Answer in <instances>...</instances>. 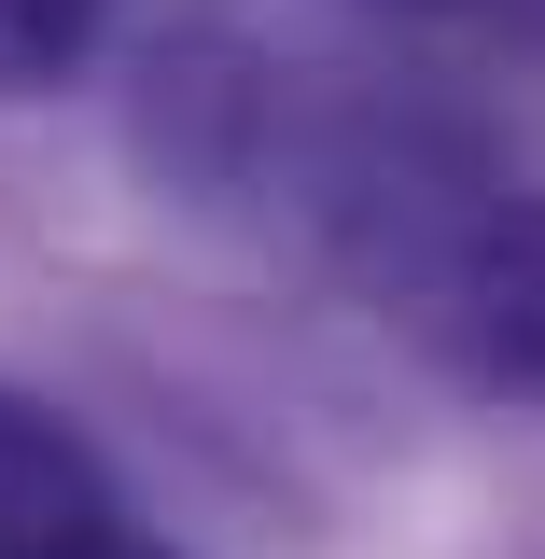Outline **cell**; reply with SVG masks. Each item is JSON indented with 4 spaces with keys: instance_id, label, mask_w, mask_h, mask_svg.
I'll list each match as a JSON object with an SVG mask.
<instances>
[{
    "instance_id": "cell-1",
    "label": "cell",
    "mask_w": 545,
    "mask_h": 559,
    "mask_svg": "<svg viewBox=\"0 0 545 559\" xmlns=\"http://www.w3.org/2000/svg\"><path fill=\"white\" fill-rule=\"evenodd\" d=\"M448 308H462L476 378H503L518 406H545V197H532V210H489L476 238H462Z\"/></svg>"
},
{
    "instance_id": "cell-2",
    "label": "cell",
    "mask_w": 545,
    "mask_h": 559,
    "mask_svg": "<svg viewBox=\"0 0 545 559\" xmlns=\"http://www.w3.org/2000/svg\"><path fill=\"white\" fill-rule=\"evenodd\" d=\"M98 489H112V462H98L43 392H14V378H0V546H14V532H43V518H70V503H98Z\"/></svg>"
},
{
    "instance_id": "cell-3",
    "label": "cell",
    "mask_w": 545,
    "mask_h": 559,
    "mask_svg": "<svg viewBox=\"0 0 545 559\" xmlns=\"http://www.w3.org/2000/svg\"><path fill=\"white\" fill-rule=\"evenodd\" d=\"M112 0H0V98H43L57 70H84Z\"/></svg>"
},
{
    "instance_id": "cell-4",
    "label": "cell",
    "mask_w": 545,
    "mask_h": 559,
    "mask_svg": "<svg viewBox=\"0 0 545 559\" xmlns=\"http://www.w3.org/2000/svg\"><path fill=\"white\" fill-rule=\"evenodd\" d=\"M0 559H182L168 532H140L127 489H98V503H70V518H43V532H14Z\"/></svg>"
}]
</instances>
